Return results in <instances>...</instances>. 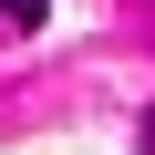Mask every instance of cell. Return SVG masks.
<instances>
[{
  "instance_id": "obj_1",
  "label": "cell",
  "mask_w": 155,
  "mask_h": 155,
  "mask_svg": "<svg viewBox=\"0 0 155 155\" xmlns=\"http://www.w3.org/2000/svg\"><path fill=\"white\" fill-rule=\"evenodd\" d=\"M41 11H52V0H0V21H11V31H41Z\"/></svg>"
}]
</instances>
